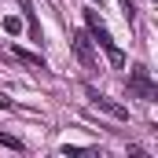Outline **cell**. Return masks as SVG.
Segmentation results:
<instances>
[{
	"label": "cell",
	"instance_id": "cell-1",
	"mask_svg": "<svg viewBox=\"0 0 158 158\" xmlns=\"http://www.w3.org/2000/svg\"><path fill=\"white\" fill-rule=\"evenodd\" d=\"M85 30H88V37H92V44H99L103 52H107V59L114 63V66H125V52H121L118 44H114V37H110V30H107V22L99 19V11H85Z\"/></svg>",
	"mask_w": 158,
	"mask_h": 158
},
{
	"label": "cell",
	"instance_id": "cell-2",
	"mask_svg": "<svg viewBox=\"0 0 158 158\" xmlns=\"http://www.w3.org/2000/svg\"><path fill=\"white\" fill-rule=\"evenodd\" d=\"M125 88H129V96H132V99H143V103H155V96H158V85L151 81V70H147L143 63H136V66L129 70Z\"/></svg>",
	"mask_w": 158,
	"mask_h": 158
},
{
	"label": "cell",
	"instance_id": "cell-3",
	"mask_svg": "<svg viewBox=\"0 0 158 158\" xmlns=\"http://www.w3.org/2000/svg\"><path fill=\"white\" fill-rule=\"evenodd\" d=\"M70 48H74V59H77L85 70H96V44L88 37V30H77L70 37Z\"/></svg>",
	"mask_w": 158,
	"mask_h": 158
},
{
	"label": "cell",
	"instance_id": "cell-4",
	"mask_svg": "<svg viewBox=\"0 0 158 158\" xmlns=\"http://www.w3.org/2000/svg\"><path fill=\"white\" fill-rule=\"evenodd\" d=\"M85 96H88V99H92V107H99L103 114H110V118H118V121L129 118V110H125L121 103H114V99H110V96H103V92H96L92 85H85Z\"/></svg>",
	"mask_w": 158,
	"mask_h": 158
},
{
	"label": "cell",
	"instance_id": "cell-5",
	"mask_svg": "<svg viewBox=\"0 0 158 158\" xmlns=\"http://www.w3.org/2000/svg\"><path fill=\"white\" fill-rule=\"evenodd\" d=\"M19 7H22V19H26V26H30V37L40 40V26H37V15H33V4H30V0H19Z\"/></svg>",
	"mask_w": 158,
	"mask_h": 158
},
{
	"label": "cell",
	"instance_id": "cell-6",
	"mask_svg": "<svg viewBox=\"0 0 158 158\" xmlns=\"http://www.w3.org/2000/svg\"><path fill=\"white\" fill-rule=\"evenodd\" d=\"M11 52H15L22 63H30V66H40V70H44V59H40V55H33V52H22V48H11Z\"/></svg>",
	"mask_w": 158,
	"mask_h": 158
},
{
	"label": "cell",
	"instance_id": "cell-7",
	"mask_svg": "<svg viewBox=\"0 0 158 158\" xmlns=\"http://www.w3.org/2000/svg\"><path fill=\"white\" fill-rule=\"evenodd\" d=\"M0 143L11 147V151H22V140H15V136H7V132H0Z\"/></svg>",
	"mask_w": 158,
	"mask_h": 158
},
{
	"label": "cell",
	"instance_id": "cell-8",
	"mask_svg": "<svg viewBox=\"0 0 158 158\" xmlns=\"http://www.w3.org/2000/svg\"><path fill=\"white\" fill-rule=\"evenodd\" d=\"M63 155H92V147H70V143H66Z\"/></svg>",
	"mask_w": 158,
	"mask_h": 158
},
{
	"label": "cell",
	"instance_id": "cell-9",
	"mask_svg": "<svg viewBox=\"0 0 158 158\" xmlns=\"http://www.w3.org/2000/svg\"><path fill=\"white\" fill-rule=\"evenodd\" d=\"M0 107H11V99H7V96H4V92H0Z\"/></svg>",
	"mask_w": 158,
	"mask_h": 158
},
{
	"label": "cell",
	"instance_id": "cell-10",
	"mask_svg": "<svg viewBox=\"0 0 158 158\" xmlns=\"http://www.w3.org/2000/svg\"><path fill=\"white\" fill-rule=\"evenodd\" d=\"M92 4H103V0H92Z\"/></svg>",
	"mask_w": 158,
	"mask_h": 158
}]
</instances>
